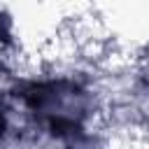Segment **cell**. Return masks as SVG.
Instances as JSON below:
<instances>
[{"label":"cell","instance_id":"obj_1","mask_svg":"<svg viewBox=\"0 0 149 149\" xmlns=\"http://www.w3.org/2000/svg\"><path fill=\"white\" fill-rule=\"evenodd\" d=\"M5 126H7V116H5V107H2V102H0V135H2Z\"/></svg>","mask_w":149,"mask_h":149}]
</instances>
